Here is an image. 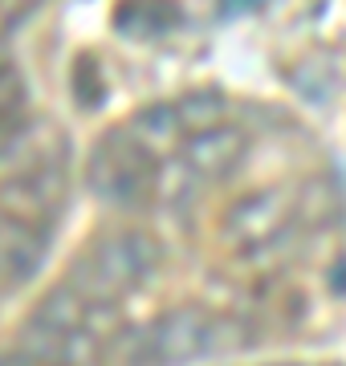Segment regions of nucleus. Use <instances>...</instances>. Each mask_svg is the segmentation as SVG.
I'll return each instance as SVG.
<instances>
[{"instance_id":"1","label":"nucleus","mask_w":346,"mask_h":366,"mask_svg":"<svg viewBox=\"0 0 346 366\" xmlns=\"http://www.w3.org/2000/svg\"><path fill=\"white\" fill-rule=\"evenodd\" d=\"M155 261H159V244L147 232H139V228L110 232L102 240H94L90 249L74 261L66 285L74 293H81L90 305H110L122 293H131L155 269Z\"/></svg>"},{"instance_id":"2","label":"nucleus","mask_w":346,"mask_h":366,"mask_svg":"<svg viewBox=\"0 0 346 366\" xmlns=\"http://www.w3.org/2000/svg\"><path fill=\"white\" fill-rule=\"evenodd\" d=\"M86 179H90L94 196H102L107 204L134 208V204H143L159 187V163L127 131H110L102 143L94 147Z\"/></svg>"},{"instance_id":"3","label":"nucleus","mask_w":346,"mask_h":366,"mask_svg":"<svg viewBox=\"0 0 346 366\" xmlns=\"http://www.w3.org/2000/svg\"><path fill=\"white\" fill-rule=\"evenodd\" d=\"M216 338H220V322L196 314V310H179V314H167L163 322L147 326L143 334H134L131 350H127V362L131 366H184V362L204 358V354H212Z\"/></svg>"},{"instance_id":"4","label":"nucleus","mask_w":346,"mask_h":366,"mask_svg":"<svg viewBox=\"0 0 346 366\" xmlns=\"http://www.w3.org/2000/svg\"><path fill=\"white\" fill-rule=\"evenodd\" d=\"M66 199V167L54 163V159H41L33 167H25L21 175L0 187V204L9 216H21L29 224L49 220Z\"/></svg>"},{"instance_id":"5","label":"nucleus","mask_w":346,"mask_h":366,"mask_svg":"<svg viewBox=\"0 0 346 366\" xmlns=\"http://www.w3.org/2000/svg\"><path fill=\"white\" fill-rule=\"evenodd\" d=\"M45 252H49V236L41 224L0 212V297L33 281L45 264Z\"/></svg>"},{"instance_id":"6","label":"nucleus","mask_w":346,"mask_h":366,"mask_svg":"<svg viewBox=\"0 0 346 366\" xmlns=\"http://www.w3.org/2000/svg\"><path fill=\"white\" fill-rule=\"evenodd\" d=\"M240 159H244V134L237 127H212V131H200L192 134V143L184 147V163L192 175H200V179H220L228 171L237 167Z\"/></svg>"},{"instance_id":"7","label":"nucleus","mask_w":346,"mask_h":366,"mask_svg":"<svg viewBox=\"0 0 346 366\" xmlns=\"http://www.w3.org/2000/svg\"><path fill=\"white\" fill-rule=\"evenodd\" d=\"M285 216H290V199L285 192H265V196L244 199L240 208H232L228 216V236L237 244H261L273 232L285 228Z\"/></svg>"},{"instance_id":"8","label":"nucleus","mask_w":346,"mask_h":366,"mask_svg":"<svg viewBox=\"0 0 346 366\" xmlns=\"http://www.w3.org/2000/svg\"><path fill=\"white\" fill-rule=\"evenodd\" d=\"M179 21V4L175 0H122L114 25L127 37H159Z\"/></svg>"},{"instance_id":"9","label":"nucleus","mask_w":346,"mask_h":366,"mask_svg":"<svg viewBox=\"0 0 346 366\" xmlns=\"http://www.w3.org/2000/svg\"><path fill=\"white\" fill-rule=\"evenodd\" d=\"M122 131L155 155L159 147H172L175 139L184 134V127H179V118H175V106H147V110H139V114L131 118V127H122Z\"/></svg>"},{"instance_id":"10","label":"nucleus","mask_w":346,"mask_h":366,"mask_svg":"<svg viewBox=\"0 0 346 366\" xmlns=\"http://www.w3.org/2000/svg\"><path fill=\"white\" fill-rule=\"evenodd\" d=\"M224 94H216V90H200V94H187L184 102H175V118H179V127L192 134H200V131H212V127H220L224 122Z\"/></svg>"},{"instance_id":"11","label":"nucleus","mask_w":346,"mask_h":366,"mask_svg":"<svg viewBox=\"0 0 346 366\" xmlns=\"http://www.w3.org/2000/svg\"><path fill=\"white\" fill-rule=\"evenodd\" d=\"M25 110V78L13 61H0V127L16 122Z\"/></svg>"},{"instance_id":"12","label":"nucleus","mask_w":346,"mask_h":366,"mask_svg":"<svg viewBox=\"0 0 346 366\" xmlns=\"http://www.w3.org/2000/svg\"><path fill=\"white\" fill-rule=\"evenodd\" d=\"M74 81H78V102L81 106H98V102H102V81H98V66H94V57H78V66H74Z\"/></svg>"},{"instance_id":"13","label":"nucleus","mask_w":346,"mask_h":366,"mask_svg":"<svg viewBox=\"0 0 346 366\" xmlns=\"http://www.w3.org/2000/svg\"><path fill=\"white\" fill-rule=\"evenodd\" d=\"M265 0H220V13L237 16V13H253V9H261Z\"/></svg>"}]
</instances>
